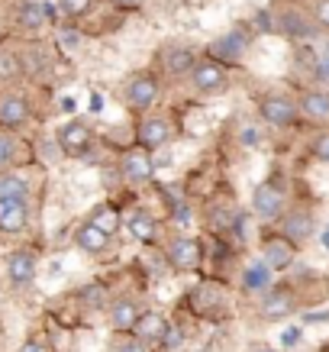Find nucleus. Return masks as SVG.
<instances>
[{
    "instance_id": "nucleus-29",
    "label": "nucleus",
    "mask_w": 329,
    "mask_h": 352,
    "mask_svg": "<svg viewBox=\"0 0 329 352\" xmlns=\"http://www.w3.org/2000/svg\"><path fill=\"white\" fill-rule=\"evenodd\" d=\"M313 152H317L319 162H329V133L317 136V142H313Z\"/></svg>"
},
{
    "instance_id": "nucleus-4",
    "label": "nucleus",
    "mask_w": 329,
    "mask_h": 352,
    "mask_svg": "<svg viewBox=\"0 0 329 352\" xmlns=\"http://www.w3.org/2000/svg\"><path fill=\"white\" fill-rule=\"evenodd\" d=\"M58 146H62L68 155H81V152L91 149V129L84 123H65L58 129Z\"/></svg>"
},
{
    "instance_id": "nucleus-1",
    "label": "nucleus",
    "mask_w": 329,
    "mask_h": 352,
    "mask_svg": "<svg viewBox=\"0 0 329 352\" xmlns=\"http://www.w3.org/2000/svg\"><path fill=\"white\" fill-rule=\"evenodd\" d=\"M252 207L262 220H275L284 210V194H281L277 184H258L252 194Z\"/></svg>"
},
{
    "instance_id": "nucleus-32",
    "label": "nucleus",
    "mask_w": 329,
    "mask_h": 352,
    "mask_svg": "<svg viewBox=\"0 0 329 352\" xmlns=\"http://www.w3.org/2000/svg\"><path fill=\"white\" fill-rule=\"evenodd\" d=\"M113 352H146V346L139 340H123V342H117V349Z\"/></svg>"
},
{
    "instance_id": "nucleus-8",
    "label": "nucleus",
    "mask_w": 329,
    "mask_h": 352,
    "mask_svg": "<svg viewBox=\"0 0 329 352\" xmlns=\"http://www.w3.org/2000/svg\"><path fill=\"white\" fill-rule=\"evenodd\" d=\"M152 159H149V152H142V149H133L123 155V175H126L129 182H149L152 178Z\"/></svg>"
},
{
    "instance_id": "nucleus-22",
    "label": "nucleus",
    "mask_w": 329,
    "mask_h": 352,
    "mask_svg": "<svg viewBox=\"0 0 329 352\" xmlns=\"http://www.w3.org/2000/svg\"><path fill=\"white\" fill-rule=\"evenodd\" d=\"M129 233L136 236L139 243H152L155 239V220L146 210H136V214L129 217Z\"/></svg>"
},
{
    "instance_id": "nucleus-30",
    "label": "nucleus",
    "mask_w": 329,
    "mask_h": 352,
    "mask_svg": "<svg viewBox=\"0 0 329 352\" xmlns=\"http://www.w3.org/2000/svg\"><path fill=\"white\" fill-rule=\"evenodd\" d=\"M84 300H87V304H94V307H100V304L106 300V291L100 288V285H94V288L84 291Z\"/></svg>"
},
{
    "instance_id": "nucleus-38",
    "label": "nucleus",
    "mask_w": 329,
    "mask_h": 352,
    "mask_svg": "<svg viewBox=\"0 0 329 352\" xmlns=\"http://www.w3.org/2000/svg\"><path fill=\"white\" fill-rule=\"evenodd\" d=\"M91 110H94V113H100V110H104V97H100V94H91Z\"/></svg>"
},
{
    "instance_id": "nucleus-25",
    "label": "nucleus",
    "mask_w": 329,
    "mask_h": 352,
    "mask_svg": "<svg viewBox=\"0 0 329 352\" xmlns=\"http://www.w3.org/2000/svg\"><path fill=\"white\" fill-rule=\"evenodd\" d=\"M20 72H23L20 55L10 52V49H0V81H10V78H16Z\"/></svg>"
},
{
    "instance_id": "nucleus-17",
    "label": "nucleus",
    "mask_w": 329,
    "mask_h": 352,
    "mask_svg": "<svg viewBox=\"0 0 329 352\" xmlns=\"http://www.w3.org/2000/svg\"><path fill=\"white\" fill-rule=\"evenodd\" d=\"M49 16H52V7H49V3L26 0V3L20 7V26H26V30H39Z\"/></svg>"
},
{
    "instance_id": "nucleus-42",
    "label": "nucleus",
    "mask_w": 329,
    "mask_h": 352,
    "mask_svg": "<svg viewBox=\"0 0 329 352\" xmlns=\"http://www.w3.org/2000/svg\"><path fill=\"white\" fill-rule=\"evenodd\" d=\"M319 78H329V58L323 65H319Z\"/></svg>"
},
{
    "instance_id": "nucleus-44",
    "label": "nucleus",
    "mask_w": 329,
    "mask_h": 352,
    "mask_svg": "<svg viewBox=\"0 0 329 352\" xmlns=\"http://www.w3.org/2000/svg\"><path fill=\"white\" fill-rule=\"evenodd\" d=\"M323 249H329V230L323 233Z\"/></svg>"
},
{
    "instance_id": "nucleus-34",
    "label": "nucleus",
    "mask_w": 329,
    "mask_h": 352,
    "mask_svg": "<svg viewBox=\"0 0 329 352\" xmlns=\"http://www.w3.org/2000/svg\"><path fill=\"white\" fill-rule=\"evenodd\" d=\"M281 340H284V346H297V342H300V330H297V327H291V330H284V336H281Z\"/></svg>"
},
{
    "instance_id": "nucleus-12",
    "label": "nucleus",
    "mask_w": 329,
    "mask_h": 352,
    "mask_svg": "<svg viewBox=\"0 0 329 352\" xmlns=\"http://www.w3.org/2000/svg\"><path fill=\"white\" fill-rule=\"evenodd\" d=\"M171 327L165 323V317L161 314H142L139 317V323H136V336H139V342L146 346V342H159V340H165V333H168Z\"/></svg>"
},
{
    "instance_id": "nucleus-13",
    "label": "nucleus",
    "mask_w": 329,
    "mask_h": 352,
    "mask_svg": "<svg viewBox=\"0 0 329 352\" xmlns=\"http://www.w3.org/2000/svg\"><path fill=\"white\" fill-rule=\"evenodd\" d=\"M210 52L216 55V58H226V62H239L245 52V36L242 32H226V36H220V39L210 45Z\"/></svg>"
},
{
    "instance_id": "nucleus-2",
    "label": "nucleus",
    "mask_w": 329,
    "mask_h": 352,
    "mask_svg": "<svg viewBox=\"0 0 329 352\" xmlns=\"http://www.w3.org/2000/svg\"><path fill=\"white\" fill-rule=\"evenodd\" d=\"M159 97V81L152 75H136L126 87V100L133 110H149Z\"/></svg>"
},
{
    "instance_id": "nucleus-20",
    "label": "nucleus",
    "mask_w": 329,
    "mask_h": 352,
    "mask_svg": "<svg viewBox=\"0 0 329 352\" xmlns=\"http://www.w3.org/2000/svg\"><path fill=\"white\" fill-rule=\"evenodd\" d=\"M110 320H113V327L117 330H136V323H139V310L133 300H120V304H113L110 307Z\"/></svg>"
},
{
    "instance_id": "nucleus-37",
    "label": "nucleus",
    "mask_w": 329,
    "mask_h": 352,
    "mask_svg": "<svg viewBox=\"0 0 329 352\" xmlns=\"http://www.w3.org/2000/svg\"><path fill=\"white\" fill-rule=\"evenodd\" d=\"M165 342H168V346H181V333L178 330H168V333H165Z\"/></svg>"
},
{
    "instance_id": "nucleus-18",
    "label": "nucleus",
    "mask_w": 329,
    "mask_h": 352,
    "mask_svg": "<svg viewBox=\"0 0 329 352\" xmlns=\"http://www.w3.org/2000/svg\"><path fill=\"white\" fill-rule=\"evenodd\" d=\"M26 117H30V107H26L23 97H3V100H0V123L20 126Z\"/></svg>"
},
{
    "instance_id": "nucleus-16",
    "label": "nucleus",
    "mask_w": 329,
    "mask_h": 352,
    "mask_svg": "<svg viewBox=\"0 0 329 352\" xmlns=\"http://www.w3.org/2000/svg\"><path fill=\"white\" fill-rule=\"evenodd\" d=\"M277 23H281V30H284L287 36H294V39H313V36H317V26H310V23L304 20L300 13H294V10L281 13Z\"/></svg>"
},
{
    "instance_id": "nucleus-3",
    "label": "nucleus",
    "mask_w": 329,
    "mask_h": 352,
    "mask_svg": "<svg viewBox=\"0 0 329 352\" xmlns=\"http://www.w3.org/2000/svg\"><path fill=\"white\" fill-rule=\"evenodd\" d=\"M262 117H265V123H271V126H291L294 117H297V107H294V100H287V97H265V100H262Z\"/></svg>"
},
{
    "instance_id": "nucleus-24",
    "label": "nucleus",
    "mask_w": 329,
    "mask_h": 352,
    "mask_svg": "<svg viewBox=\"0 0 329 352\" xmlns=\"http://www.w3.org/2000/svg\"><path fill=\"white\" fill-rule=\"evenodd\" d=\"M165 68L174 72V75H184V72L194 68V55L188 52V49H168V52H165Z\"/></svg>"
},
{
    "instance_id": "nucleus-26",
    "label": "nucleus",
    "mask_w": 329,
    "mask_h": 352,
    "mask_svg": "<svg viewBox=\"0 0 329 352\" xmlns=\"http://www.w3.org/2000/svg\"><path fill=\"white\" fill-rule=\"evenodd\" d=\"M0 197H26L23 178H0Z\"/></svg>"
},
{
    "instance_id": "nucleus-36",
    "label": "nucleus",
    "mask_w": 329,
    "mask_h": 352,
    "mask_svg": "<svg viewBox=\"0 0 329 352\" xmlns=\"http://www.w3.org/2000/svg\"><path fill=\"white\" fill-rule=\"evenodd\" d=\"M20 352H49V346H45V342H39V340H32V342H26Z\"/></svg>"
},
{
    "instance_id": "nucleus-33",
    "label": "nucleus",
    "mask_w": 329,
    "mask_h": 352,
    "mask_svg": "<svg viewBox=\"0 0 329 352\" xmlns=\"http://www.w3.org/2000/svg\"><path fill=\"white\" fill-rule=\"evenodd\" d=\"M317 23L329 30V0H319L317 3Z\"/></svg>"
},
{
    "instance_id": "nucleus-10",
    "label": "nucleus",
    "mask_w": 329,
    "mask_h": 352,
    "mask_svg": "<svg viewBox=\"0 0 329 352\" xmlns=\"http://www.w3.org/2000/svg\"><path fill=\"white\" fill-rule=\"evenodd\" d=\"M291 310H294V294L287 288L268 291V298L262 300V317H268V320H281V317H287Z\"/></svg>"
},
{
    "instance_id": "nucleus-35",
    "label": "nucleus",
    "mask_w": 329,
    "mask_h": 352,
    "mask_svg": "<svg viewBox=\"0 0 329 352\" xmlns=\"http://www.w3.org/2000/svg\"><path fill=\"white\" fill-rule=\"evenodd\" d=\"M258 139H262V136H258V129H242V142H245V146H258Z\"/></svg>"
},
{
    "instance_id": "nucleus-40",
    "label": "nucleus",
    "mask_w": 329,
    "mask_h": 352,
    "mask_svg": "<svg viewBox=\"0 0 329 352\" xmlns=\"http://www.w3.org/2000/svg\"><path fill=\"white\" fill-rule=\"evenodd\" d=\"M62 43L65 45H78V32H62Z\"/></svg>"
},
{
    "instance_id": "nucleus-28",
    "label": "nucleus",
    "mask_w": 329,
    "mask_h": 352,
    "mask_svg": "<svg viewBox=\"0 0 329 352\" xmlns=\"http://www.w3.org/2000/svg\"><path fill=\"white\" fill-rule=\"evenodd\" d=\"M94 223L100 226V230H106V233H113V226H117V214H113V210H100V214L94 217Z\"/></svg>"
},
{
    "instance_id": "nucleus-5",
    "label": "nucleus",
    "mask_w": 329,
    "mask_h": 352,
    "mask_svg": "<svg viewBox=\"0 0 329 352\" xmlns=\"http://www.w3.org/2000/svg\"><path fill=\"white\" fill-rule=\"evenodd\" d=\"M26 226V197H0V230L20 233Z\"/></svg>"
},
{
    "instance_id": "nucleus-19",
    "label": "nucleus",
    "mask_w": 329,
    "mask_h": 352,
    "mask_svg": "<svg viewBox=\"0 0 329 352\" xmlns=\"http://www.w3.org/2000/svg\"><path fill=\"white\" fill-rule=\"evenodd\" d=\"M284 233H287V239H297V243H304V239L313 233V217L304 214V210L287 214L284 217Z\"/></svg>"
},
{
    "instance_id": "nucleus-31",
    "label": "nucleus",
    "mask_w": 329,
    "mask_h": 352,
    "mask_svg": "<svg viewBox=\"0 0 329 352\" xmlns=\"http://www.w3.org/2000/svg\"><path fill=\"white\" fill-rule=\"evenodd\" d=\"M10 159H13V142L0 136V168H3V165H7Z\"/></svg>"
},
{
    "instance_id": "nucleus-39",
    "label": "nucleus",
    "mask_w": 329,
    "mask_h": 352,
    "mask_svg": "<svg viewBox=\"0 0 329 352\" xmlns=\"http://www.w3.org/2000/svg\"><path fill=\"white\" fill-rule=\"evenodd\" d=\"M75 107H78V100H75V97H62V110H68V113H71Z\"/></svg>"
},
{
    "instance_id": "nucleus-14",
    "label": "nucleus",
    "mask_w": 329,
    "mask_h": 352,
    "mask_svg": "<svg viewBox=\"0 0 329 352\" xmlns=\"http://www.w3.org/2000/svg\"><path fill=\"white\" fill-rule=\"evenodd\" d=\"M262 256H265V265L268 268H277V272H284L291 262H294V249L287 239H268L265 249H262Z\"/></svg>"
},
{
    "instance_id": "nucleus-11",
    "label": "nucleus",
    "mask_w": 329,
    "mask_h": 352,
    "mask_svg": "<svg viewBox=\"0 0 329 352\" xmlns=\"http://www.w3.org/2000/svg\"><path fill=\"white\" fill-rule=\"evenodd\" d=\"M7 275H10V281L16 288L30 285L32 278H36V258L30 252H13L10 262H7Z\"/></svg>"
},
{
    "instance_id": "nucleus-9",
    "label": "nucleus",
    "mask_w": 329,
    "mask_h": 352,
    "mask_svg": "<svg viewBox=\"0 0 329 352\" xmlns=\"http://www.w3.org/2000/svg\"><path fill=\"white\" fill-rule=\"evenodd\" d=\"M168 136H171V126H168V120H161V117H152L139 126V142H142L146 149H159V146H165Z\"/></svg>"
},
{
    "instance_id": "nucleus-21",
    "label": "nucleus",
    "mask_w": 329,
    "mask_h": 352,
    "mask_svg": "<svg viewBox=\"0 0 329 352\" xmlns=\"http://www.w3.org/2000/svg\"><path fill=\"white\" fill-rule=\"evenodd\" d=\"M242 285H245V291H252V294L268 291V285H271V268H268L265 262H255V265H249V268H245Z\"/></svg>"
},
{
    "instance_id": "nucleus-43",
    "label": "nucleus",
    "mask_w": 329,
    "mask_h": 352,
    "mask_svg": "<svg viewBox=\"0 0 329 352\" xmlns=\"http://www.w3.org/2000/svg\"><path fill=\"white\" fill-rule=\"evenodd\" d=\"M113 3H120V7H136L139 0H113Z\"/></svg>"
},
{
    "instance_id": "nucleus-27",
    "label": "nucleus",
    "mask_w": 329,
    "mask_h": 352,
    "mask_svg": "<svg viewBox=\"0 0 329 352\" xmlns=\"http://www.w3.org/2000/svg\"><path fill=\"white\" fill-rule=\"evenodd\" d=\"M91 3H94V0H62V10L68 13V16H81V13L91 10Z\"/></svg>"
},
{
    "instance_id": "nucleus-6",
    "label": "nucleus",
    "mask_w": 329,
    "mask_h": 352,
    "mask_svg": "<svg viewBox=\"0 0 329 352\" xmlns=\"http://www.w3.org/2000/svg\"><path fill=\"white\" fill-rule=\"evenodd\" d=\"M168 258L174 268L191 272V268L201 265V243H197V239H174L168 249Z\"/></svg>"
},
{
    "instance_id": "nucleus-45",
    "label": "nucleus",
    "mask_w": 329,
    "mask_h": 352,
    "mask_svg": "<svg viewBox=\"0 0 329 352\" xmlns=\"http://www.w3.org/2000/svg\"><path fill=\"white\" fill-rule=\"evenodd\" d=\"M255 352H275V349H255Z\"/></svg>"
},
{
    "instance_id": "nucleus-41",
    "label": "nucleus",
    "mask_w": 329,
    "mask_h": 352,
    "mask_svg": "<svg viewBox=\"0 0 329 352\" xmlns=\"http://www.w3.org/2000/svg\"><path fill=\"white\" fill-rule=\"evenodd\" d=\"M258 26H262V30H271V23H268V13H258Z\"/></svg>"
},
{
    "instance_id": "nucleus-23",
    "label": "nucleus",
    "mask_w": 329,
    "mask_h": 352,
    "mask_svg": "<svg viewBox=\"0 0 329 352\" xmlns=\"http://www.w3.org/2000/svg\"><path fill=\"white\" fill-rule=\"evenodd\" d=\"M304 113L310 120H329V94H319V91L304 94Z\"/></svg>"
},
{
    "instance_id": "nucleus-15",
    "label": "nucleus",
    "mask_w": 329,
    "mask_h": 352,
    "mask_svg": "<svg viewBox=\"0 0 329 352\" xmlns=\"http://www.w3.org/2000/svg\"><path fill=\"white\" fill-rule=\"evenodd\" d=\"M106 243H110V233H106V230H100L94 220L78 230V245H81L84 252H104Z\"/></svg>"
},
{
    "instance_id": "nucleus-7",
    "label": "nucleus",
    "mask_w": 329,
    "mask_h": 352,
    "mask_svg": "<svg viewBox=\"0 0 329 352\" xmlns=\"http://www.w3.org/2000/svg\"><path fill=\"white\" fill-rule=\"evenodd\" d=\"M191 81L197 91H203V94H210V91H220V87L226 85V75H223V68L220 65H194L191 68Z\"/></svg>"
}]
</instances>
